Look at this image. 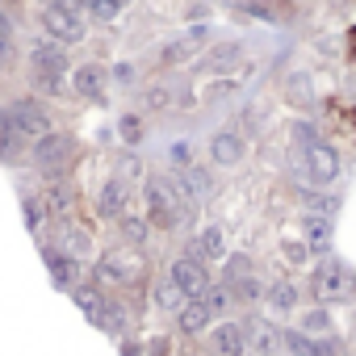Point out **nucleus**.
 <instances>
[{
    "label": "nucleus",
    "mask_w": 356,
    "mask_h": 356,
    "mask_svg": "<svg viewBox=\"0 0 356 356\" xmlns=\"http://www.w3.org/2000/svg\"><path fill=\"white\" fill-rule=\"evenodd\" d=\"M193 210L181 202V193L172 189V181H147V222L172 231V227H181Z\"/></svg>",
    "instance_id": "obj_1"
},
{
    "label": "nucleus",
    "mask_w": 356,
    "mask_h": 356,
    "mask_svg": "<svg viewBox=\"0 0 356 356\" xmlns=\"http://www.w3.org/2000/svg\"><path fill=\"white\" fill-rule=\"evenodd\" d=\"M314 293L323 302H352L356 298V273H352V264L339 260V256H327L314 268Z\"/></svg>",
    "instance_id": "obj_2"
},
{
    "label": "nucleus",
    "mask_w": 356,
    "mask_h": 356,
    "mask_svg": "<svg viewBox=\"0 0 356 356\" xmlns=\"http://www.w3.org/2000/svg\"><path fill=\"white\" fill-rule=\"evenodd\" d=\"M72 159H76V138L72 134H42V138H34V168L38 172H47V176H63L67 168H72Z\"/></svg>",
    "instance_id": "obj_3"
},
{
    "label": "nucleus",
    "mask_w": 356,
    "mask_h": 356,
    "mask_svg": "<svg viewBox=\"0 0 356 356\" xmlns=\"http://www.w3.org/2000/svg\"><path fill=\"white\" fill-rule=\"evenodd\" d=\"M30 72H34V80H38L42 88L59 92L63 72H67V51H63L59 42H38V47L30 51Z\"/></svg>",
    "instance_id": "obj_4"
},
{
    "label": "nucleus",
    "mask_w": 356,
    "mask_h": 356,
    "mask_svg": "<svg viewBox=\"0 0 356 356\" xmlns=\"http://www.w3.org/2000/svg\"><path fill=\"white\" fill-rule=\"evenodd\" d=\"M302 163H306V181L314 189H327V185L339 181V151L331 143H310L302 151Z\"/></svg>",
    "instance_id": "obj_5"
},
{
    "label": "nucleus",
    "mask_w": 356,
    "mask_h": 356,
    "mask_svg": "<svg viewBox=\"0 0 356 356\" xmlns=\"http://www.w3.org/2000/svg\"><path fill=\"white\" fill-rule=\"evenodd\" d=\"M9 122H13V130L26 138V143H34V138H42V134H51V113L34 101V97H17L9 109Z\"/></svg>",
    "instance_id": "obj_6"
},
{
    "label": "nucleus",
    "mask_w": 356,
    "mask_h": 356,
    "mask_svg": "<svg viewBox=\"0 0 356 356\" xmlns=\"http://www.w3.org/2000/svg\"><path fill=\"white\" fill-rule=\"evenodd\" d=\"M168 277H172V285L181 289L185 298H202V293L214 285V281H210V268H206L202 260H193V256H181V260H172Z\"/></svg>",
    "instance_id": "obj_7"
},
{
    "label": "nucleus",
    "mask_w": 356,
    "mask_h": 356,
    "mask_svg": "<svg viewBox=\"0 0 356 356\" xmlns=\"http://www.w3.org/2000/svg\"><path fill=\"white\" fill-rule=\"evenodd\" d=\"M42 26L51 34V42L59 47H72V42H84V17L80 13H63V9H42Z\"/></svg>",
    "instance_id": "obj_8"
},
{
    "label": "nucleus",
    "mask_w": 356,
    "mask_h": 356,
    "mask_svg": "<svg viewBox=\"0 0 356 356\" xmlns=\"http://www.w3.org/2000/svg\"><path fill=\"white\" fill-rule=\"evenodd\" d=\"M281 348L289 356H339V339L335 335H306V331H281Z\"/></svg>",
    "instance_id": "obj_9"
},
{
    "label": "nucleus",
    "mask_w": 356,
    "mask_h": 356,
    "mask_svg": "<svg viewBox=\"0 0 356 356\" xmlns=\"http://www.w3.org/2000/svg\"><path fill=\"white\" fill-rule=\"evenodd\" d=\"M138 273H143V260L130 256V252H109V256H101V264H97V277H101V281H118V285L138 281Z\"/></svg>",
    "instance_id": "obj_10"
},
{
    "label": "nucleus",
    "mask_w": 356,
    "mask_h": 356,
    "mask_svg": "<svg viewBox=\"0 0 356 356\" xmlns=\"http://www.w3.org/2000/svg\"><path fill=\"white\" fill-rule=\"evenodd\" d=\"M243 155H248V143H243L239 130H218V134L210 138V159H214L218 168H235Z\"/></svg>",
    "instance_id": "obj_11"
},
{
    "label": "nucleus",
    "mask_w": 356,
    "mask_h": 356,
    "mask_svg": "<svg viewBox=\"0 0 356 356\" xmlns=\"http://www.w3.org/2000/svg\"><path fill=\"white\" fill-rule=\"evenodd\" d=\"M331 235H335V218H318V214H306V218H302V239H306V252L327 256V252H331Z\"/></svg>",
    "instance_id": "obj_12"
},
{
    "label": "nucleus",
    "mask_w": 356,
    "mask_h": 356,
    "mask_svg": "<svg viewBox=\"0 0 356 356\" xmlns=\"http://www.w3.org/2000/svg\"><path fill=\"white\" fill-rule=\"evenodd\" d=\"M210 343H214L218 356H243L248 352V331H243V323H218L210 331Z\"/></svg>",
    "instance_id": "obj_13"
},
{
    "label": "nucleus",
    "mask_w": 356,
    "mask_h": 356,
    "mask_svg": "<svg viewBox=\"0 0 356 356\" xmlns=\"http://www.w3.org/2000/svg\"><path fill=\"white\" fill-rule=\"evenodd\" d=\"M189 256L193 260H227V235H222V227H206L197 239H193V248H189Z\"/></svg>",
    "instance_id": "obj_14"
},
{
    "label": "nucleus",
    "mask_w": 356,
    "mask_h": 356,
    "mask_svg": "<svg viewBox=\"0 0 356 356\" xmlns=\"http://www.w3.org/2000/svg\"><path fill=\"white\" fill-rule=\"evenodd\" d=\"M176 323H181V331H185V335H202V331L214 323V314L206 310V302H202V298H189L181 310H176Z\"/></svg>",
    "instance_id": "obj_15"
},
{
    "label": "nucleus",
    "mask_w": 356,
    "mask_h": 356,
    "mask_svg": "<svg viewBox=\"0 0 356 356\" xmlns=\"http://www.w3.org/2000/svg\"><path fill=\"white\" fill-rule=\"evenodd\" d=\"M122 210H126V181H105L101 185V193H97V214L101 218H122Z\"/></svg>",
    "instance_id": "obj_16"
},
{
    "label": "nucleus",
    "mask_w": 356,
    "mask_h": 356,
    "mask_svg": "<svg viewBox=\"0 0 356 356\" xmlns=\"http://www.w3.org/2000/svg\"><path fill=\"white\" fill-rule=\"evenodd\" d=\"M72 88H76L80 97H88V101H101V97H105V67H97V63H84V67H76V76H72Z\"/></svg>",
    "instance_id": "obj_17"
},
{
    "label": "nucleus",
    "mask_w": 356,
    "mask_h": 356,
    "mask_svg": "<svg viewBox=\"0 0 356 356\" xmlns=\"http://www.w3.org/2000/svg\"><path fill=\"white\" fill-rule=\"evenodd\" d=\"M47 273L59 289H76V277H80V260L63 256V252H47Z\"/></svg>",
    "instance_id": "obj_18"
},
{
    "label": "nucleus",
    "mask_w": 356,
    "mask_h": 356,
    "mask_svg": "<svg viewBox=\"0 0 356 356\" xmlns=\"http://www.w3.org/2000/svg\"><path fill=\"white\" fill-rule=\"evenodd\" d=\"M59 243H63V256H72V260H84L92 252V235L84 227H76V222H63L59 227Z\"/></svg>",
    "instance_id": "obj_19"
},
{
    "label": "nucleus",
    "mask_w": 356,
    "mask_h": 356,
    "mask_svg": "<svg viewBox=\"0 0 356 356\" xmlns=\"http://www.w3.org/2000/svg\"><path fill=\"white\" fill-rule=\"evenodd\" d=\"M243 331H248V348H256L260 356H273L281 348V327H273V323H252Z\"/></svg>",
    "instance_id": "obj_20"
},
{
    "label": "nucleus",
    "mask_w": 356,
    "mask_h": 356,
    "mask_svg": "<svg viewBox=\"0 0 356 356\" xmlns=\"http://www.w3.org/2000/svg\"><path fill=\"white\" fill-rule=\"evenodd\" d=\"M264 302H268V310L289 314V310H298V285H293V281H273V285L264 289Z\"/></svg>",
    "instance_id": "obj_21"
},
{
    "label": "nucleus",
    "mask_w": 356,
    "mask_h": 356,
    "mask_svg": "<svg viewBox=\"0 0 356 356\" xmlns=\"http://www.w3.org/2000/svg\"><path fill=\"white\" fill-rule=\"evenodd\" d=\"M72 298H76V306L88 314V323H101L105 298H101V289H97V285H76V289H72Z\"/></svg>",
    "instance_id": "obj_22"
},
{
    "label": "nucleus",
    "mask_w": 356,
    "mask_h": 356,
    "mask_svg": "<svg viewBox=\"0 0 356 356\" xmlns=\"http://www.w3.org/2000/svg\"><path fill=\"white\" fill-rule=\"evenodd\" d=\"M227 289H231V302H260L264 298V285L248 273V277H235V281H227Z\"/></svg>",
    "instance_id": "obj_23"
},
{
    "label": "nucleus",
    "mask_w": 356,
    "mask_h": 356,
    "mask_svg": "<svg viewBox=\"0 0 356 356\" xmlns=\"http://www.w3.org/2000/svg\"><path fill=\"white\" fill-rule=\"evenodd\" d=\"M185 302H189V298H185L181 289H176V285H172V277H163V281L155 285V306H159V310H172V314H176V310H181Z\"/></svg>",
    "instance_id": "obj_24"
},
{
    "label": "nucleus",
    "mask_w": 356,
    "mask_h": 356,
    "mask_svg": "<svg viewBox=\"0 0 356 356\" xmlns=\"http://www.w3.org/2000/svg\"><path fill=\"white\" fill-rule=\"evenodd\" d=\"M239 55H243V51H239V42H227V47H218V51H210L202 67H206V72H227V67H231V63H235Z\"/></svg>",
    "instance_id": "obj_25"
},
{
    "label": "nucleus",
    "mask_w": 356,
    "mask_h": 356,
    "mask_svg": "<svg viewBox=\"0 0 356 356\" xmlns=\"http://www.w3.org/2000/svg\"><path fill=\"white\" fill-rule=\"evenodd\" d=\"M252 17H260V22H285L289 13H281L285 5H277V0H248V5H243Z\"/></svg>",
    "instance_id": "obj_26"
},
{
    "label": "nucleus",
    "mask_w": 356,
    "mask_h": 356,
    "mask_svg": "<svg viewBox=\"0 0 356 356\" xmlns=\"http://www.w3.org/2000/svg\"><path fill=\"white\" fill-rule=\"evenodd\" d=\"M72 206H76V193H72V189H63V185H55V189L47 193V202H42V210H47V214H67Z\"/></svg>",
    "instance_id": "obj_27"
},
{
    "label": "nucleus",
    "mask_w": 356,
    "mask_h": 356,
    "mask_svg": "<svg viewBox=\"0 0 356 356\" xmlns=\"http://www.w3.org/2000/svg\"><path fill=\"white\" fill-rule=\"evenodd\" d=\"M302 202L310 206V214H318V218H335V210H339V202L335 197H327V193H302Z\"/></svg>",
    "instance_id": "obj_28"
},
{
    "label": "nucleus",
    "mask_w": 356,
    "mask_h": 356,
    "mask_svg": "<svg viewBox=\"0 0 356 356\" xmlns=\"http://www.w3.org/2000/svg\"><path fill=\"white\" fill-rule=\"evenodd\" d=\"M202 302H206L210 314H222V310L231 306V289H227V285H210V289L202 293Z\"/></svg>",
    "instance_id": "obj_29"
},
{
    "label": "nucleus",
    "mask_w": 356,
    "mask_h": 356,
    "mask_svg": "<svg viewBox=\"0 0 356 356\" xmlns=\"http://www.w3.org/2000/svg\"><path fill=\"white\" fill-rule=\"evenodd\" d=\"M84 9L97 17V22H113L122 13V0H84Z\"/></svg>",
    "instance_id": "obj_30"
},
{
    "label": "nucleus",
    "mask_w": 356,
    "mask_h": 356,
    "mask_svg": "<svg viewBox=\"0 0 356 356\" xmlns=\"http://www.w3.org/2000/svg\"><path fill=\"white\" fill-rule=\"evenodd\" d=\"M118 134H122L126 147H134V143L143 138V122H138L134 113H126V118H118Z\"/></svg>",
    "instance_id": "obj_31"
},
{
    "label": "nucleus",
    "mask_w": 356,
    "mask_h": 356,
    "mask_svg": "<svg viewBox=\"0 0 356 356\" xmlns=\"http://www.w3.org/2000/svg\"><path fill=\"white\" fill-rule=\"evenodd\" d=\"M302 331H306V335H310V331H314V335L331 331V314H327V310H306V314H302Z\"/></svg>",
    "instance_id": "obj_32"
},
{
    "label": "nucleus",
    "mask_w": 356,
    "mask_h": 356,
    "mask_svg": "<svg viewBox=\"0 0 356 356\" xmlns=\"http://www.w3.org/2000/svg\"><path fill=\"white\" fill-rule=\"evenodd\" d=\"M189 55H193V42H189V38H181V42L163 47V55H159V59H163V63H181V59H189Z\"/></svg>",
    "instance_id": "obj_33"
},
{
    "label": "nucleus",
    "mask_w": 356,
    "mask_h": 356,
    "mask_svg": "<svg viewBox=\"0 0 356 356\" xmlns=\"http://www.w3.org/2000/svg\"><path fill=\"white\" fill-rule=\"evenodd\" d=\"M122 235H126L130 243H143V239H147V222H143V218H122Z\"/></svg>",
    "instance_id": "obj_34"
},
{
    "label": "nucleus",
    "mask_w": 356,
    "mask_h": 356,
    "mask_svg": "<svg viewBox=\"0 0 356 356\" xmlns=\"http://www.w3.org/2000/svg\"><path fill=\"white\" fill-rule=\"evenodd\" d=\"M42 218H47V210H42V202H34V197H26V227H30V231H38V227H42Z\"/></svg>",
    "instance_id": "obj_35"
},
{
    "label": "nucleus",
    "mask_w": 356,
    "mask_h": 356,
    "mask_svg": "<svg viewBox=\"0 0 356 356\" xmlns=\"http://www.w3.org/2000/svg\"><path fill=\"white\" fill-rule=\"evenodd\" d=\"M248 273H252V260H248V256H227V281L248 277Z\"/></svg>",
    "instance_id": "obj_36"
},
{
    "label": "nucleus",
    "mask_w": 356,
    "mask_h": 356,
    "mask_svg": "<svg viewBox=\"0 0 356 356\" xmlns=\"http://www.w3.org/2000/svg\"><path fill=\"white\" fill-rule=\"evenodd\" d=\"M293 138H298L302 147H310V143H318V134H314V126H310V122H298V126H293Z\"/></svg>",
    "instance_id": "obj_37"
},
{
    "label": "nucleus",
    "mask_w": 356,
    "mask_h": 356,
    "mask_svg": "<svg viewBox=\"0 0 356 356\" xmlns=\"http://www.w3.org/2000/svg\"><path fill=\"white\" fill-rule=\"evenodd\" d=\"M9 42H13V22L9 13H0V51H9Z\"/></svg>",
    "instance_id": "obj_38"
},
{
    "label": "nucleus",
    "mask_w": 356,
    "mask_h": 356,
    "mask_svg": "<svg viewBox=\"0 0 356 356\" xmlns=\"http://www.w3.org/2000/svg\"><path fill=\"white\" fill-rule=\"evenodd\" d=\"M168 101H172V92H168V88H151V92H147V105H151V109H163Z\"/></svg>",
    "instance_id": "obj_39"
},
{
    "label": "nucleus",
    "mask_w": 356,
    "mask_h": 356,
    "mask_svg": "<svg viewBox=\"0 0 356 356\" xmlns=\"http://www.w3.org/2000/svg\"><path fill=\"white\" fill-rule=\"evenodd\" d=\"M113 80H118V84H134V67H130V63H118V67H113Z\"/></svg>",
    "instance_id": "obj_40"
},
{
    "label": "nucleus",
    "mask_w": 356,
    "mask_h": 356,
    "mask_svg": "<svg viewBox=\"0 0 356 356\" xmlns=\"http://www.w3.org/2000/svg\"><path fill=\"white\" fill-rule=\"evenodd\" d=\"M189 155H193L189 143H176V147H172V159H176V163H185V168H189Z\"/></svg>",
    "instance_id": "obj_41"
},
{
    "label": "nucleus",
    "mask_w": 356,
    "mask_h": 356,
    "mask_svg": "<svg viewBox=\"0 0 356 356\" xmlns=\"http://www.w3.org/2000/svg\"><path fill=\"white\" fill-rule=\"evenodd\" d=\"M285 256H289V260H306L310 252H306V248H298V243H285Z\"/></svg>",
    "instance_id": "obj_42"
},
{
    "label": "nucleus",
    "mask_w": 356,
    "mask_h": 356,
    "mask_svg": "<svg viewBox=\"0 0 356 356\" xmlns=\"http://www.w3.org/2000/svg\"><path fill=\"white\" fill-rule=\"evenodd\" d=\"M122 352H126V356H143V352H138V348H134V343H126V348H122Z\"/></svg>",
    "instance_id": "obj_43"
},
{
    "label": "nucleus",
    "mask_w": 356,
    "mask_h": 356,
    "mask_svg": "<svg viewBox=\"0 0 356 356\" xmlns=\"http://www.w3.org/2000/svg\"><path fill=\"white\" fill-rule=\"evenodd\" d=\"M51 5H59V0H42V9H51Z\"/></svg>",
    "instance_id": "obj_44"
},
{
    "label": "nucleus",
    "mask_w": 356,
    "mask_h": 356,
    "mask_svg": "<svg viewBox=\"0 0 356 356\" xmlns=\"http://www.w3.org/2000/svg\"><path fill=\"white\" fill-rule=\"evenodd\" d=\"M0 5H9V0H0Z\"/></svg>",
    "instance_id": "obj_45"
}]
</instances>
